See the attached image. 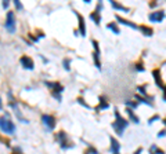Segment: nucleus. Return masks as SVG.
Wrapping results in <instances>:
<instances>
[{
    "label": "nucleus",
    "mask_w": 166,
    "mask_h": 154,
    "mask_svg": "<svg viewBox=\"0 0 166 154\" xmlns=\"http://www.w3.org/2000/svg\"><path fill=\"white\" fill-rule=\"evenodd\" d=\"M115 119H116V120H115V122L112 124V128L115 129V132H116L118 136H122L123 132H125V129H126L127 125H129V121L122 117L118 109H115Z\"/></svg>",
    "instance_id": "f257e3e1"
},
{
    "label": "nucleus",
    "mask_w": 166,
    "mask_h": 154,
    "mask_svg": "<svg viewBox=\"0 0 166 154\" xmlns=\"http://www.w3.org/2000/svg\"><path fill=\"white\" fill-rule=\"evenodd\" d=\"M0 129H2V132L7 133V135H12V133L15 132V125H14V122L10 120L9 113H6L4 116L0 117Z\"/></svg>",
    "instance_id": "f03ea898"
},
{
    "label": "nucleus",
    "mask_w": 166,
    "mask_h": 154,
    "mask_svg": "<svg viewBox=\"0 0 166 154\" xmlns=\"http://www.w3.org/2000/svg\"><path fill=\"white\" fill-rule=\"evenodd\" d=\"M44 84L48 87V88L51 89V95L54 96L55 99H57L58 102H61L62 101V96H61V94H62V91H64V87L61 85L60 83H57V81H44Z\"/></svg>",
    "instance_id": "7ed1b4c3"
},
{
    "label": "nucleus",
    "mask_w": 166,
    "mask_h": 154,
    "mask_svg": "<svg viewBox=\"0 0 166 154\" xmlns=\"http://www.w3.org/2000/svg\"><path fill=\"white\" fill-rule=\"evenodd\" d=\"M57 138H58V140H60V146L62 150H68V149L75 147L73 142L69 139V136H68V133H65L64 131H60V132H58Z\"/></svg>",
    "instance_id": "20e7f679"
},
{
    "label": "nucleus",
    "mask_w": 166,
    "mask_h": 154,
    "mask_svg": "<svg viewBox=\"0 0 166 154\" xmlns=\"http://www.w3.org/2000/svg\"><path fill=\"white\" fill-rule=\"evenodd\" d=\"M42 124L44 125L46 131H53L57 125V121H55V117L51 114H43L42 116Z\"/></svg>",
    "instance_id": "39448f33"
},
{
    "label": "nucleus",
    "mask_w": 166,
    "mask_h": 154,
    "mask_svg": "<svg viewBox=\"0 0 166 154\" xmlns=\"http://www.w3.org/2000/svg\"><path fill=\"white\" fill-rule=\"evenodd\" d=\"M4 28H6L7 32L15 33V28H17V24H15V15H14V12H12V11H9V12H7Z\"/></svg>",
    "instance_id": "423d86ee"
},
{
    "label": "nucleus",
    "mask_w": 166,
    "mask_h": 154,
    "mask_svg": "<svg viewBox=\"0 0 166 154\" xmlns=\"http://www.w3.org/2000/svg\"><path fill=\"white\" fill-rule=\"evenodd\" d=\"M91 44H93V48H94V52H93V59H94V63H96V68L101 69V62H100V54H101V51H100V45H98V42L97 40H91Z\"/></svg>",
    "instance_id": "0eeeda50"
},
{
    "label": "nucleus",
    "mask_w": 166,
    "mask_h": 154,
    "mask_svg": "<svg viewBox=\"0 0 166 154\" xmlns=\"http://www.w3.org/2000/svg\"><path fill=\"white\" fill-rule=\"evenodd\" d=\"M101 10H103V2H98V4H97V8L90 14L91 21H94V24H96L97 26H98L100 22H101V12H100Z\"/></svg>",
    "instance_id": "6e6552de"
},
{
    "label": "nucleus",
    "mask_w": 166,
    "mask_h": 154,
    "mask_svg": "<svg viewBox=\"0 0 166 154\" xmlns=\"http://www.w3.org/2000/svg\"><path fill=\"white\" fill-rule=\"evenodd\" d=\"M19 62H21L22 68L26 69V70H33V69H35V62H33V59L32 58H29V56H26V55L21 56Z\"/></svg>",
    "instance_id": "1a4fd4ad"
},
{
    "label": "nucleus",
    "mask_w": 166,
    "mask_h": 154,
    "mask_svg": "<svg viewBox=\"0 0 166 154\" xmlns=\"http://www.w3.org/2000/svg\"><path fill=\"white\" fill-rule=\"evenodd\" d=\"M163 18H165V11H163V10L151 12V14L148 15V19H150L151 22H162Z\"/></svg>",
    "instance_id": "9d476101"
},
{
    "label": "nucleus",
    "mask_w": 166,
    "mask_h": 154,
    "mask_svg": "<svg viewBox=\"0 0 166 154\" xmlns=\"http://www.w3.org/2000/svg\"><path fill=\"white\" fill-rule=\"evenodd\" d=\"M152 76H154V79H155V84H157V85L159 87L162 91H165V83H163V80H162V76H161V70H159V69L152 70Z\"/></svg>",
    "instance_id": "9b49d317"
},
{
    "label": "nucleus",
    "mask_w": 166,
    "mask_h": 154,
    "mask_svg": "<svg viewBox=\"0 0 166 154\" xmlns=\"http://www.w3.org/2000/svg\"><path fill=\"white\" fill-rule=\"evenodd\" d=\"M109 142H111V153L112 154H121V143L116 140V138L109 136Z\"/></svg>",
    "instance_id": "f8f14e48"
},
{
    "label": "nucleus",
    "mask_w": 166,
    "mask_h": 154,
    "mask_svg": "<svg viewBox=\"0 0 166 154\" xmlns=\"http://www.w3.org/2000/svg\"><path fill=\"white\" fill-rule=\"evenodd\" d=\"M75 14H76V17H78V21H79V30H78V33L80 36H83L85 37L86 36V24H85V18L82 17L79 12H76L75 11Z\"/></svg>",
    "instance_id": "ddd939ff"
},
{
    "label": "nucleus",
    "mask_w": 166,
    "mask_h": 154,
    "mask_svg": "<svg viewBox=\"0 0 166 154\" xmlns=\"http://www.w3.org/2000/svg\"><path fill=\"white\" fill-rule=\"evenodd\" d=\"M115 18H116V21L118 22H121L122 25H125V26H129V28H132V29H137V25L134 24V22H132V21H127V19H125V18H122L121 15H115Z\"/></svg>",
    "instance_id": "4468645a"
},
{
    "label": "nucleus",
    "mask_w": 166,
    "mask_h": 154,
    "mask_svg": "<svg viewBox=\"0 0 166 154\" xmlns=\"http://www.w3.org/2000/svg\"><path fill=\"white\" fill-rule=\"evenodd\" d=\"M98 101H100V105L96 107V109H94L96 112H100V110H107V109L109 107V103L107 102V99L104 98V96H100Z\"/></svg>",
    "instance_id": "2eb2a0df"
},
{
    "label": "nucleus",
    "mask_w": 166,
    "mask_h": 154,
    "mask_svg": "<svg viewBox=\"0 0 166 154\" xmlns=\"http://www.w3.org/2000/svg\"><path fill=\"white\" fill-rule=\"evenodd\" d=\"M137 29L141 30V33H143L144 36H147V37H151L152 33H154V30H152L151 28H150V26H145V25H140Z\"/></svg>",
    "instance_id": "dca6fc26"
},
{
    "label": "nucleus",
    "mask_w": 166,
    "mask_h": 154,
    "mask_svg": "<svg viewBox=\"0 0 166 154\" xmlns=\"http://www.w3.org/2000/svg\"><path fill=\"white\" fill-rule=\"evenodd\" d=\"M109 2H111V6L114 7L115 10H118V11H122V12H129V11H130L127 7L122 6L121 3H116V2H114V0H109Z\"/></svg>",
    "instance_id": "f3484780"
},
{
    "label": "nucleus",
    "mask_w": 166,
    "mask_h": 154,
    "mask_svg": "<svg viewBox=\"0 0 166 154\" xmlns=\"http://www.w3.org/2000/svg\"><path fill=\"white\" fill-rule=\"evenodd\" d=\"M126 113H127V116H129L130 121L134 122V124H139V122H140V117H137V116L134 114V112H133L132 109H127V110H126Z\"/></svg>",
    "instance_id": "a211bd4d"
},
{
    "label": "nucleus",
    "mask_w": 166,
    "mask_h": 154,
    "mask_svg": "<svg viewBox=\"0 0 166 154\" xmlns=\"http://www.w3.org/2000/svg\"><path fill=\"white\" fill-rule=\"evenodd\" d=\"M136 102L137 103H145V105H148V106H151V107L154 106L151 101H148V98H144V96H141V95H139V94L136 95Z\"/></svg>",
    "instance_id": "6ab92c4d"
},
{
    "label": "nucleus",
    "mask_w": 166,
    "mask_h": 154,
    "mask_svg": "<svg viewBox=\"0 0 166 154\" xmlns=\"http://www.w3.org/2000/svg\"><path fill=\"white\" fill-rule=\"evenodd\" d=\"M107 28H108L109 30H112V33H114V35H119V33H121V30H119V28L116 26V24H115V22H109V24L107 25Z\"/></svg>",
    "instance_id": "aec40b11"
},
{
    "label": "nucleus",
    "mask_w": 166,
    "mask_h": 154,
    "mask_svg": "<svg viewBox=\"0 0 166 154\" xmlns=\"http://www.w3.org/2000/svg\"><path fill=\"white\" fill-rule=\"evenodd\" d=\"M150 154H165V151L161 150V149H158V146L152 145L151 146V150H150Z\"/></svg>",
    "instance_id": "412c9836"
},
{
    "label": "nucleus",
    "mask_w": 166,
    "mask_h": 154,
    "mask_svg": "<svg viewBox=\"0 0 166 154\" xmlns=\"http://www.w3.org/2000/svg\"><path fill=\"white\" fill-rule=\"evenodd\" d=\"M125 105H126L127 109H136L137 106H139V103L137 102H133V101H125Z\"/></svg>",
    "instance_id": "4be33fe9"
},
{
    "label": "nucleus",
    "mask_w": 166,
    "mask_h": 154,
    "mask_svg": "<svg viewBox=\"0 0 166 154\" xmlns=\"http://www.w3.org/2000/svg\"><path fill=\"white\" fill-rule=\"evenodd\" d=\"M137 91H139L141 95H144V98H148L147 91H145V85H139L137 87Z\"/></svg>",
    "instance_id": "5701e85b"
},
{
    "label": "nucleus",
    "mask_w": 166,
    "mask_h": 154,
    "mask_svg": "<svg viewBox=\"0 0 166 154\" xmlns=\"http://www.w3.org/2000/svg\"><path fill=\"white\" fill-rule=\"evenodd\" d=\"M87 146L89 147H87V150L85 151V154H98V151H97L93 146H90V145H87Z\"/></svg>",
    "instance_id": "b1692460"
},
{
    "label": "nucleus",
    "mask_w": 166,
    "mask_h": 154,
    "mask_svg": "<svg viewBox=\"0 0 166 154\" xmlns=\"http://www.w3.org/2000/svg\"><path fill=\"white\" fill-rule=\"evenodd\" d=\"M62 63H64V69L65 70H71V59H64Z\"/></svg>",
    "instance_id": "393cba45"
},
{
    "label": "nucleus",
    "mask_w": 166,
    "mask_h": 154,
    "mask_svg": "<svg viewBox=\"0 0 166 154\" xmlns=\"http://www.w3.org/2000/svg\"><path fill=\"white\" fill-rule=\"evenodd\" d=\"M158 120H161V117L158 114H155V116H152L151 119L148 120V124H152V122H155V121H158Z\"/></svg>",
    "instance_id": "a878e982"
},
{
    "label": "nucleus",
    "mask_w": 166,
    "mask_h": 154,
    "mask_svg": "<svg viewBox=\"0 0 166 154\" xmlns=\"http://www.w3.org/2000/svg\"><path fill=\"white\" fill-rule=\"evenodd\" d=\"M78 102H79V103H80V105H83V106H85L86 109H91V107H90V105H87V103H86V102H85V99H83V98H78Z\"/></svg>",
    "instance_id": "bb28decb"
},
{
    "label": "nucleus",
    "mask_w": 166,
    "mask_h": 154,
    "mask_svg": "<svg viewBox=\"0 0 166 154\" xmlns=\"http://www.w3.org/2000/svg\"><path fill=\"white\" fill-rule=\"evenodd\" d=\"M14 6H15V8H17V10H22V8H24L22 3H21V2H18V0H15V2H14Z\"/></svg>",
    "instance_id": "cd10ccee"
},
{
    "label": "nucleus",
    "mask_w": 166,
    "mask_h": 154,
    "mask_svg": "<svg viewBox=\"0 0 166 154\" xmlns=\"http://www.w3.org/2000/svg\"><path fill=\"white\" fill-rule=\"evenodd\" d=\"M136 70H137V72H144V70H145L141 62H140V63H136Z\"/></svg>",
    "instance_id": "c85d7f7f"
},
{
    "label": "nucleus",
    "mask_w": 166,
    "mask_h": 154,
    "mask_svg": "<svg viewBox=\"0 0 166 154\" xmlns=\"http://www.w3.org/2000/svg\"><path fill=\"white\" fill-rule=\"evenodd\" d=\"M0 142L6 143V146H7V147H10V140H9V139H4V138H2V136H0Z\"/></svg>",
    "instance_id": "c756f323"
},
{
    "label": "nucleus",
    "mask_w": 166,
    "mask_h": 154,
    "mask_svg": "<svg viewBox=\"0 0 166 154\" xmlns=\"http://www.w3.org/2000/svg\"><path fill=\"white\" fill-rule=\"evenodd\" d=\"M165 132H166V131H165V128H163V129L158 133V138H165Z\"/></svg>",
    "instance_id": "7c9ffc66"
},
{
    "label": "nucleus",
    "mask_w": 166,
    "mask_h": 154,
    "mask_svg": "<svg viewBox=\"0 0 166 154\" xmlns=\"http://www.w3.org/2000/svg\"><path fill=\"white\" fill-rule=\"evenodd\" d=\"M2 6H3V8H9V6H10V2H7V0H4Z\"/></svg>",
    "instance_id": "2f4dec72"
},
{
    "label": "nucleus",
    "mask_w": 166,
    "mask_h": 154,
    "mask_svg": "<svg viewBox=\"0 0 166 154\" xmlns=\"http://www.w3.org/2000/svg\"><path fill=\"white\" fill-rule=\"evenodd\" d=\"M28 37H30V40H32V42H37V40H39V38L35 37V36H32L30 33H28Z\"/></svg>",
    "instance_id": "473e14b6"
},
{
    "label": "nucleus",
    "mask_w": 166,
    "mask_h": 154,
    "mask_svg": "<svg viewBox=\"0 0 166 154\" xmlns=\"http://www.w3.org/2000/svg\"><path fill=\"white\" fill-rule=\"evenodd\" d=\"M12 154H22V153H21V149H19V147L14 149V153H12Z\"/></svg>",
    "instance_id": "72a5a7b5"
},
{
    "label": "nucleus",
    "mask_w": 166,
    "mask_h": 154,
    "mask_svg": "<svg viewBox=\"0 0 166 154\" xmlns=\"http://www.w3.org/2000/svg\"><path fill=\"white\" fill-rule=\"evenodd\" d=\"M141 151H143V147H139L136 151H134V154H141Z\"/></svg>",
    "instance_id": "f704fd0d"
},
{
    "label": "nucleus",
    "mask_w": 166,
    "mask_h": 154,
    "mask_svg": "<svg viewBox=\"0 0 166 154\" xmlns=\"http://www.w3.org/2000/svg\"><path fill=\"white\" fill-rule=\"evenodd\" d=\"M3 109V101H2V98H0V110Z\"/></svg>",
    "instance_id": "c9c22d12"
},
{
    "label": "nucleus",
    "mask_w": 166,
    "mask_h": 154,
    "mask_svg": "<svg viewBox=\"0 0 166 154\" xmlns=\"http://www.w3.org/2000/svg\"><path fill=\"white\" fill-rule=\"evenodd\" d=\"M157 4H158L157 2H154V3H151V4H150V6H151V7H155V6H157Z\"/></svg>",
    "instance_id": "e433bc0d"
}]
</instances>
